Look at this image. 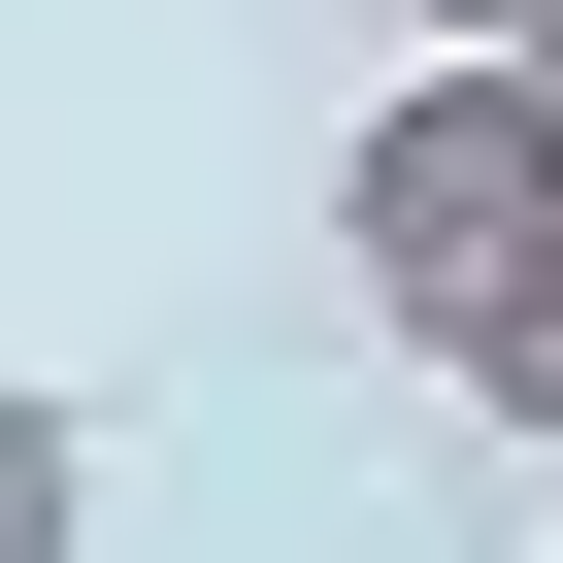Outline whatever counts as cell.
I'll return each mask as SVG.
<instances>
[{"label":"cell","mask_w":563,"mask_h":563,"mask_svg":"<svg viewBox=\"0 0 563 563\" xmlns=\"http://www.w3.org/2000/svg\"><path fill=\"white\" fill-rule=\"evenodd\" d=\"M332 265H365V332H497L530 265H563V67H398L365 133H332Z\"/></svg>","instance_id":"1"},{"label":"cell","mask_w":563,"mask_h":563,"mask_svg":"<svg viewBox=\"0 0 563 563\" xmlns=\"http://www.w3.org/2000/svg\"><path fill=\"white\" fill-rule=\"evenodd\" d=\"M67 530H100V431H67V398H0V563H67Z\"/></svg>","instance_id":"2"},{"label":"cell","mask_w":563,"mask_h":563,"mask_svg":"<svg viewBox=\"0 0 563 563\" xmlns=\"http://www.w3.org/2000/svg\"><path fill=\"white\" fill-rule=\"evenodd\" d=\"M464 398H497V431H563V265H530V299L464 332Z\"/></svg>","instance_id":"3"},{"label":"cell","mask_w":563,"mask_h":563,"mask_svg":"<svg viewBox=\"0 0 563 563\" xmlns=\"http://www.w3.org/2000/svg\"><path fill=\"white\" fill-rule=\"evenodd\" d=\"M431 34H464V67H530V0H431Z\"/></svg>","instance_id":"4"},{"label":"cell","mask_w":563,"mask_h":563,"mask_svg":"<svg viewBox=\"0 0 563 563\" xmlns=\"http://www.w3.org/2000/svg\"><path fill=\"white\" fill-rule=\"evenodd\" d=\"M530 67H563V0H530Z\"/></svg>","instance_id":"5"}]
</instances>
